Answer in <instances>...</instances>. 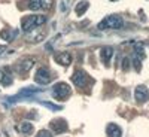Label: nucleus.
Wrapping results in <instances>:
<instances>
[{"label": "nucleus", "mask_w": 149, "mask_h": 137, "mask_svg": "<svg viewBox=\"0 0 149 137\" xmlns=\"http://www.w3.org/2000/svg\"><path fill=\"white\" fill-rule=\"evenodd\" d=\"M88 6H90V3L86 2V0H82V2H79L76 6H74V12H76V15L78 17H82L86 10H88Z\"/></svg>", "instance_id": "nucleus-16"}, {"label": "nucleus", "mask_w": 149, "mask_h": 137, "mask_svg": "<svg viewBox=\"0 0 149 137\" xmlns=\"http://www.w3.org/2000/svg\"><path fill=\"white\" fill-rule=\"evenodd\" d=\"M39 103L42 104V106H45V107H48V109H51V110H61V106H55V104H52V103H48V102H45V100H39Z\"/></svg>", "instance_id": "nucleus-19"}, {"label": "nucleus", "mask_w": 149, "mask_h": 137, "mask_svg": "<svg viewBox=\"0 0 149 137\" xmlns=\"http://www.w3.org/2000/svg\"><path fill=\"white\" fill-rule=\"evenodd\" d=\"M122 69H124V70H128V69H130V61H128V58H124V61H122Z\"/></svg>", "instance_id": "nucleus-22"}, {"label": "nucleus", "mask_w": 149, "mask_h": 137, "mask_svg": "<svg viewBox=\"0 0 149 137\" xmlns=\"http://www.w3.org/2000/svg\"><path fill=\"white\" fill-rule=\"evenodd\" d=\"M51 73H49V70L46 67H39L34 74V81L36 83H39V85H48L49 82H51Z\"/></svg>", "instance_id": "nucleus-6"}, {"label": "nucleus", "mask_w": 149, "mask_h": 137, "mask_svg": "<svg viewBox=\"0 0 149 137\" xmlns=\"http://www.w3.org/2000/svg\"><path fill=\"white\" fill-rule=\"evenodd\" d=\"M19 131L22 134H26V136H31L33 131H34V128H33V125H31L30 122H22L21 125H19Z\"/></svg>", "instance_id": "nucleus-18"}, {"label": "nucleus", "mask_w": 149, "mask_h": 137, "mask_svg": "<svg viewBox=\"0 0 149 137\" xmlns=\"http://www.w3.org/2000/svg\"><path fill=\"white\" fill-rule=\"evenodd\" d=\"M133 61H134V67H136V70L140 72V60L134 57V58H133Z\"/></svg>", "instance_id": "nucleus-23"}, {"label": "nucleus", "mask_w": 149, "mask_h": 137, "mask_svg": "<svg viewBox=\"0 0 149 137\" xmlns=\"http://www.w3.org/2000/svg\"><path fill=\"white\" fill-rule=\"evenodd\" d=\"M34 58H31V57H26V58H22L19 63L17 64V72H19V73H27L33 66H34Z\"/></svg>", "instance_id": "nucleus-10"}, {"label": "nucleus", "mask_w": 149, "mask_h": 137, "mask_svg": "<svg viewBox=\"0 0 149 137\" xmlns=\"http://www.w3.org/2000/svg\"><path fill=\"white\" fill-rule=\"evenodd\" d=\"M113 57V48L110 46H104L100 49V60L104 66H109L110 64V60Z\"/></svg>", "instance_id": "nucleus-12"}, {"label": "nucleus", "mask_w": 149, "mask_h": 137, "mask_svg": "<svg viewBox=\"0 0 149 137\" xmlns=\"http://www.w3.org/2000/svg\"><path fill=\"white\" fill-rule=\"evenodd\" d=\"M12 82H14V78H12L9 69H0V83H2V86H9Z\"/></svg>", "instance_id": "nucleus-14"}, {"label": "nucleus", "mask_w": 149, "mask_h": 137, "mask_svg": "<svg viewBox=\"0 0 149 137\" xmlns=\"http://www.w3.org/2000/svg\"><path fill=\"white\" fill-rule=\"evenodd\" d=\"M134 98H136V102H139V103L148 102L149 100V90L143 85H139L137 88L134 90Z\"/></svg>", "instance_id": "nucleus-9"}, {"label": "nucleus", "mask_w": 149, "mask_h": 137, "mask_svg": "<svg viewBox=\"0 0 149 137\" xmlns=\"http://www.w3.org/2000/svg\"><path fill=\"white\" fill-rule=\"evenodd\" d=\"M70 92H72L70 86H69L67 83H64V82H58V83H55V85L52 86V90H51L52 97L55 98V100H60V102L66 100V98L70 95Z\"/></svg>", "instance_id": "nucleus-2"}, {"label": "nucleus", "mask_w": 149, "mask_h": 137, "mask_svg": "<svg viewBox=\"0 0 149 137\" xmlns=\"http://www.w3.org/2000/svg\"><path fill=\"white\" fill-rule=\"evenodd\" d=\"M70 79H72V82L76 85V86H79V88H84V86H86V85H88V82H90L88 73H85V72L81 70V69L74 70Z\"/></svg>", "instance_id": "nucleus-4"}, {"label": "nucleus", "mask_w": 149, "mask_h": 137, "mask_svg": "<svg viewBox=\"0 0 149 137\" xmlns=\"http://www.w3.org/2000/svg\"><path fill=\"white\" fill-rule=\"evenodd\" d=\"M124 26V21L121 17L118 15H110V17H106L100 24H98V30H107V29H121Z\"/></svg>", "instance_id": "nucleus-3"}, {"label": "nucleus", "mask_w": 149, "mask_h": 137, "mask_svg": "<svg viewBox=\"0 0 149 137\" xmlns=\"http://www.w3.org/2000/svg\"><path fill=\"white\" fill-rule=\"evenodd\" d=\"M0 37H2L5 42H10L12 39L17 37V31L15 30H2L0 31Z\"/></svg>", "instance_id": "nucleus-17"}, {"label": "nucleus", "mask_w": 149, "mask_h": 137, "mask_svg": "<svg viewBox=\"0 0 149 137\" xmlns=\"http://www.w3.org/2000/svg\"><path fill=\"white\" fill-rule=\"evenodd\" d=\"M45 36H46V31L45 30H30L29 33H26V37H27V40L29 42H33V43H36V42H42L43 39H45Z\"/></svg>", "instance_id": "nucleus-11"}, {"label": "nucleus", "mask_w": 149, "mask_h": 137, "mask_svg": "<svg viewBox=\"0 0 149 137\" xmlns=\"http://www.w3.org/2000/svg\"><path fill=\"white\" fill-rule=\"evenodd\" d=\"M54 58H55V61H57L58 64L64 66V67H67V66L72 64V55L69 52H58V54H55Z\"/></svg>", "instance_id": "nucleus-13"}, {"label": "nucleus", "mask_w": 149, "mask_h": 137, "mask_svg": "<svg viewBox=\"0 0 149 137\" xmlns=\"http://www.w3.org/2000/svg\"><path fill=\"white\" fill-rule=\"evenodd\" d=\"M49 128H51L52 133H55V134H61V133H66L69 127H67L66 119L55 118V119H52L51 122H49Z\"/></svg>", "instance_id": "nucleus-7"}, {"label": "nucleus", "mask_w": 149, "mask_h": 137, "mask_svg": "<svg viewBox=\"0 0 149 137\" xmlns=\"http://www.w3.org/2000/svg\"><path fill=\"white\" fill-rule=\"evenodd\" d=\"M136 54H137L140 58L145 57V51H143V45H142V43H137V45H136Z\"/></svg>", "instance_id": "nucleus-20"}, {"label": "nucleus", "mask_w": 149, "mask_h": 137, "mask_svg": "<svg viewBox=\"0 0 149 137\" xmlns=\"http://www.w3.org/2000/svg\"><path fill=\"white\" fill-rule=\"evenodd\" d=\"M106 134L107 137H122V130L116 124H109L106 127Z\"/></svg>", "instance_id": "nucleus-15"}, {"label": "nucleus", "mask_w": 149, "mask_h": 137, "mask_svg": "<svg viewBox=\"0 0 149 137\" xmlns=\"http://www.w3.org/2000/svg\"><path fill=\"white\" fill-rule=\"evenodd\" d=\"M36 92H40V90H36V88H24V90H21L15 97H10L9 98V102L10 103H17L18 100H21V98H29L30 95H33V94H36Z\"/></svg>", "instance_id": "nucleus-8"}, {"label": "nucleus", "mask_w": 149, "mask_h": 137, "mask_svg": "<svg viewBox=\"0 0 149 137\" xmlns=\"http://www.w3.org/2000/svg\"><path fill=\"white\" fill-rule=\"evenodd\" d=\"M37 137H52V133L49 130H40L37 133Z\"/></svg>", "instance_id": "nucleus-21"}, {"label": "nucleus", "mask_w": 149, "mask_h": 137, "mask_svg": "<svg viewBox=\"0 0 149 137\" xmlns=\"http://www.w3.org/2000/svg\"><path fill=\"white\" fill-rule=\"evenodd\" d=\"M52 6V0H29L27 8L30 10H49Z\"/></svg>", "instance_id": "nucleus-5"}, {"label": "nucleus", "mask_w": 149, "mask_h": 137, "mask_svg": "<svg viewBox=\"0 0 149 137\" xmlns=\"http://www.w3.org/2000/svg\"><path fill=\"white\" fill-rule=\"evenodd\" d=\"M46 22L45 15H26L21 18V29L24 33H29L33 29H37Z\"/></svg>", "instance_id": "nucleus-1"}, {"label": "nucleus", "mask_w": 149, "mask_h": 137, "mask_svg": "<svg viewBox=\"0 0 149 137\" xmlns=\"http://www.w3.org/2000/svg\"><path fill=\"white\" fill-rule=\"evenodd\" d=\"M5 51H6V46L5 45H0V55H2Z\"/></svg>", "instance_id": "nucleus-24"}]
</instances>
